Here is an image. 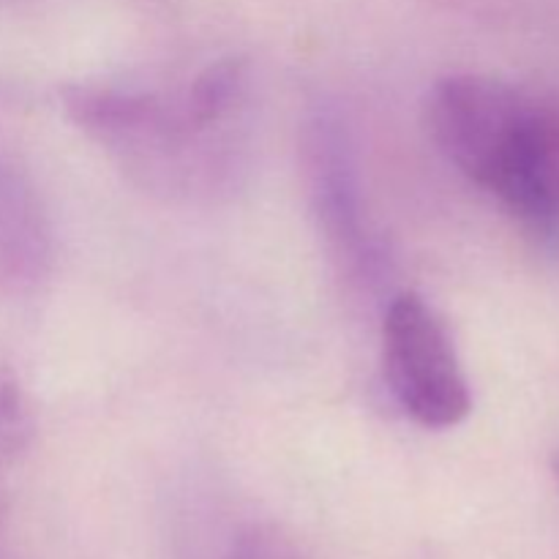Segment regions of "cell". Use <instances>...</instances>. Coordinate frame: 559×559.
<instances>
[{"label":"cell","instance_id":"1","mask_svg":"<svg viewBox=\"0 0 559 559\" xmlns=\"http://www.w3.org/2000/svg\"><path fill=\"white\" fill-rule=\"evenodd\" d=\"M437 151L544 235L559 233V102L480 74L437 80L424 104Z\"/></svg>","mask_w":559,"mask_h":559},{"label":"cell","instance_id":"2","mask_svg":"<svg viewBox=\"0 0 559 559\" xmlns=\"http://www.w3.org/2000/svg\"><path fill=\"white\" fill-rule=\"evenodd\" d=\"M382 364L399 407L424 429H453L473 409L451 331L420 295L399 293L388 304Z\"/></svg>","mask_w":559,"mask_h":559},{"label":"cell","instance_id":"3","mask_svg":"<svg viewBox=\"0 0 559 559\" xmlns=\"http://www.w3.org/2000/svg\"><path fill=\"white\" fill-rule=\"evenodd\" d=\"M304 151L311 200L325 238L331 240L338 260H347L349 271L369 276L377 265V257L364 224L353 145L347 129H342V120L328 109H320L306 123Z\"/></svg>","mask_w":559,"mask_h":559},{"label":"cell","instance_id":"4","mask_svg":"<svg viewBox=\"0 0 559 559\" xmlns=\"http://www.w3.org/2000/svg\"><path fill=\"white\" fill-rule=\"evenodd\" d=\"M44 262L47 229L36 197L0 153V287H31L41 278Z\"/></svg>","mask_w":559,"mask_h":559},{"label":"cell","instance_id":"5","mask_svg":"<svg viewBox=\"0 0 559 559\" xmlns=\"http://www.w3.org/2000/svg\"><path fill=\"white\" fill-rule=\"evenodd\" d=\"M246 82V63L238 58H224L211 63L194 76L189 91L180 96L186 118L200 131H213L227 120L238 104Z\"/></svg>","mask_w":559,"mask_h":559},{"label":"cell","instance_id":"6","mask_svg":"<svg viewBox=\"0 0 559 559\" xmlns=\"http://www.w3.org/2000/svg\"><path fill=\"white\" fill-rule=\"evenodd\" d=\"M33 435L31 409L9 369H0V462L20 456Z\"/></svg>","mask_w":559,"mask_h":559},{"label":"cell","instance_id":"7","mask_svg":"<svg viewBox=\"0 0 559 559\" xmlns=\"http://www.w3.org/2000/svg\"><path fill=\"white\" fill-rule=\"evenodd\" d=\"M227 559H304L293 546L276 533H262V530H251V533L240 535L229 549Z\"/></svg>","mask_w":559,"mask_h":559},{"label":"cell","instance_id":"8","mask_svg":"<svg viewBox=\"0 0 559 559\" xmlns=\"http://www.w3.org/2000/svg\"><path fill=\"white\" fill-rule=\"evenodd\" d=\"M557 475H559V459H557Z\"/></svg>","mask_w":559,"mask_h":559}]
</instances>
